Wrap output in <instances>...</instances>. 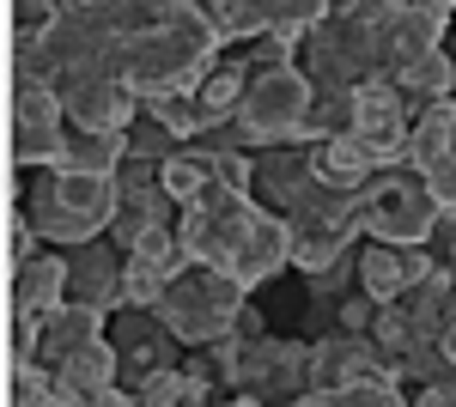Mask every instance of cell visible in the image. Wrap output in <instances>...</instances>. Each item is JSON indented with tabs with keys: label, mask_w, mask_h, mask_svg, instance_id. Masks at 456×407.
I'll list each match as a JSON object with an SVG mask.
<instances>
[{
	"label": "cell",
	"mask_w": 456,
	"mask_h": 407,
	"mask_svg": "<svg viewBox=\"0 0 456 407\" xmlns=\"http://www.w3.org/2000/svg\"><path fill=\"white\" fill-rule=\"evenodd\" d=\"M244 310H249V292L225 268H195V262H183V268L171 273V286H165V298H159L152 316L176 335V346H219Z\"/></svg>",
	"instance_id": "1"
},
{
	"label": "cell",
	"mask_w": 456,
	"mask_h": 407,
	"mask_svg": "<svg viewBox=\"0 0 456 407\" xmlns=\"http://www.w3.org/2000/svg\"><path fill=\"white\" fill-rule=\"evenodd\" d=\"M438 207L426 195L420 170H378L365 189H359V225L371 243H395V249H426L438 232Z\"/></svg>",
	"instance_id": "2"
},
{
	"label": "cell",
	"mask_w": 456,
	"mask_h": 407,
	"mask_svg": "<svg viewBox=\"0 0 456 407\" xmlns=\"http://www.w3.org/2000/svg\"><path fill=\"white\" fill-rule=\"evenodd\" d=\"M268 213L256 207V195H238V189H213L201 207H189L176 219V243H183V262L195 268H232L238 249L256 238Z\"/></svg>",
	"instance_id": "3"
},
{
	"label": "cell",
	"mask_w": 456,
	"mask_h": 407,
	"mask_svg": "<svg viewBox=\"0 0 456 407\" xmlns=\"http://www.w3.org/2000/svg\"><path fill=\"white\" fill-rule=\"evenodd\" d=\"M286 225H292V268L305 273H329L335 262H347L359 232H365L359 225V195L322 189V183L286 213Z\"/></svg>",
	"instance_id": "4"
},
{
	"label": "cell",
	"mask_w": 456,
	"mask_h": 407,
	"mask_svg": "<svg viewBox=\"0 0 456 407\" xmlns=\"http://www.w3.org/2000/svg\"><path fill=\"white\" fill-rule=\"evenodd\" d=\"M316 103V85L305 79V68H274V73H256L249 79V98L238 110V122L249 128L256 152L268 146H298V128Z\"/></svg>",
	"instance_id": "5"
},
{
	"label": "cell",
	"mask_w": 456,
	"mask_h": 407,
	"mask_svg": "<svg viewBox=\"0 0 456 407\" xmlns=\"http://www.w3.org/2000/svg\"><path fill=\"white\" fill-rule=\"evenodd\" d=\"M68 110L55 85H12V159L25 170H61L68 152Z\"/></svg>",
	"instance_id": "6"
},
{
	"label": "cell",
	"mask_w": 456,
	"mask_h": 407,
	"mask_svg": "<svg viewBox=\"0 0 456 407\" xmlns=\"http://www.w3.org/2000/svg\"><path fill=\"white\" fill-rule=\"evenodd\" d=\"M61 110L73 128H98V134H128L141 122V98L116 79V73H61L55 79Z\"/></svg>",
	"instance_id": "7"
},
{
	"label": "cell",
	"mask_w": 456,
	"mask_h": 407,
	"mask_svg": "<svg viewBox=\"0 0 456 407\" xmlns=\"http://www.w3.org/2000/svg\"><path fill=\"white\" fill-rule=\"evenodd\" d=\"M110 346L122 359V389H141L146 377L176 371V335L152 310H122V329L110 335Z\"/></svg>",
	"instance_id": "8"
},
{
	"label": "cell",
	"mask_w": 456,
	"mask_h": 407,
	"mask_svg": "<svg viewBox=\"0 0 456 407\" xmlns=\"http://www.w3.org/2000/svg\"><path fill=\"white\" fill-rule=\"evenodd\" d=\"M432 268H438V256H432V249L365 243V249H359V292H365L378 310H389V305H402V298H408Z\"/></svg>",
	"instance_id": "9"
},
{
	"label": "cell",
	"mask_w": 456,
	"mask_h": 407,
	"mask_svg": "<svg viewBox=\"0 0 456 407\" xmlns=\"http://www.w3.org/2000/svg\"><path fill=\"white\" fill-rule=\"evenodd\" d=\"M122 273H128V256H122L110 238L68 249V305L116 316V310H122Z\"/></svg>",
	"instance_id": "10"
},
{
	"label": "cell",
	"mask_w": 456,
	"mask_h": 407,
	"mask_svg": "<svg viewBox=\"0 0 456 407\" xmlns=\"http://www.w3.org/2000/svg\"><path fill=\"white\" fill-rule=\"evenodd\" d=\"M389 359L371 335H335L316 340V395H341V389H359V383H384Z\"/></svg>",
	"instance_id": "11"
},
{
	"label": "cell",
	"mask_w": 456,
	"mask_h": 407,
	"mask_svg": "<svg viewBox=\"0 0 456 407\" xmlns=\"http://www.w3.org/2000/svg\"><path fill=\"white\" fill-rule=\"evenodd\" d=\"M316 189V165H311V146H268L256 152V207L262 213H292Z\"/></svg>",
	"instance_id": "12"
},
{
	"label": "cell",
	"mask_w": 456,
	"mask_h": 407,
	"mask_svg": "<svg viewBox=\"0 0 456 407\" xmlns=\"http://www.w3.org/2000/svg\"><path fill=\"white\" fill-rule=\"evenodd\" d=\"M444 31H451V6H395L389 12V79L426 55H438Z\"/></svg>",
	"instance_id": "13"
},
{
	"label": "cell",
	"mask_w": 456,
	"mask_h": 407,
	"mask_svg": "<svg viewBox=\"0 0 456 407\" xmlns=\"http://www.w3.org/2000/svg\"><path fill=\"white\" fill-rule=\"evenodd\" d=\"M110 389H122V359H116V346L104 340H92L86 353H73L68 365H55V395L73 407H92L98 395H110Z\"/></svg>",
	"instance_id": "14"
},
{
	"label": "cell",
	"mask_w": 456,
	"mask_h": 407,
	"mask_svg": "<svg viewBox=\"0 0 456 407\" xmlns=\"http://www.w3.org/2000/svg\"><path fill=\"white\" fill-rule=\"evenodd\" d=\"M281 268H292V225H286L281 213H268L262 225H256V238L238 249V262H232V280L244 286V292H256L262 280H274Z\"/></svg>",
	"instance_id": "15"
},
{
	"label": "cell",
	"mask_w": 456,
	"mask_h": 407,
	"mask_svg": "<svg viewBox=\"0 0 456 407\" xmlns=\"http://www.w3.org/2000/svg\"><path fill=\"white\" fill-rule=\"evenodd\" d=\"M110 335V316L104 310H86V305H68L61 316H49V329H43V346H37V359L55 371V365H68L73 353H86L92 340Z\"/></svg>",
	"instance_id": "16"
},
{
	"label": "cell",
	"mask_w": 456,
	"mask_h": 407,
	"mask_svg": "<svg viewBox=\"0 0 456 407\" xmlns=\"http://www.w3.org/2000/svg\"><path fill=\"white\" fill-rule=\"evenodd\" d=\"M311 165H316V183H322V189H341V195H359V189H365V183L378 176L371 152H365V146H359L353 134L311 146Z\"/></svg>",
	"instance_id": "17"
},
{
	"label": "cell",
	"mask_w": 456,
	"mask_h": 407,
	"mask_svg": "<svg viewBox=\"0 0 456 407\" xmlns=\"http://www.w3.org/2000/svg\"><path fill=\"white\" fill-rule=\"evenodd\" d=\"M213 189H225V176H219V159L201 152V146H183L171 165H165V195H171L183 213H189V207H201Z\"/></svg>",
	"instance_id": "18"
},
{
	"label": "cell",
	"mask_w": 456,
	"mask_h": 407,
	"mask_svg": "<svg viewBox=\"0 0 456 407\" xmlns=\"http://www.w3.org/2000/svg\"><path fill=\"white\" fill-rule=\"evenodd\" d=\"M451 152H456V98L414 116V128H408V170H432Z\"/></svg>",
	"instance_id": "19"
},
{
	"label": "cell",
	"mask_w": 456,
	"mask_h": 407,
	"mask_svg": "<svg viewBox=\"0 0 456 407\" xmlns=\"http://www.w3.org/2000/svg\"><path fill=\"white\" fill-rule=\"evenodd\" d=\"M122 165H128V134L68 128V152H61V170H79V176H116Z\"/></svg>",
	"instance_id": "20"
},
{
	"label": "cell",
	"mask_w": 456,
	"mask_h": 407,
	"mask_svg": "<svg viewBox=\"0 0 456 407\" xmlns=\"http://www.w3.org/2000/svg\"><path fill=\"white\" fill-rule=\"evenodd\" d=\"M395 85H402L408 110L420 116V110H432V103H451L456 98V61L438 49V55H426V61H414V68H402V73H395Z\"/></svg>",
	"instance_id": "21"
},
{
	"label": "cell",
	"mask_w": 456,
	"mask_h": 407,
	"mask_svg": "<svg viewBox=\"0 0 456 407\" xmlns=\"http://www.w3.org/2000/svg\"><path fill=\"white\" fill-rule=\"evenodd\" d=\"M249 79H256L249 61H225V55H219V61L208 68V79H201V92H195V98H201V110H208L213 122H225V116H238V110H244Z\"/></svg>",
	"instance_id": "22"
},
{
	"label": "cell",
	"mask_w": 456,
	"mask_h": 407,
	"mask_svg": "<svg viewBox=\"0 0 456 407\" xmlns=\"http://www.w3.org/2000/svg\"><path fill=\"white\" fill-rule=\"evenodd\" d=\"M208 19L219 43H256V37H268V0H219L208 6Z\"/></svg>",
	"instance_id": "23"
},
{
	"label": "cell",
	"mask_w": 456,
	"mask_h": 407,
	"mask_svg": "<svg viewBox=\"0 0 456 407\" xmlns=\"http://www.w3.org/2000/svg\"><path fill=\"white\" fill-rule=\"evenodd\" d=\"M329 12H335V6H322V0H268V31L286 37V43H298V37H311L316 25H329Z\"/></svg>",
	"instance_id": "24"
},
{
	"label": "cell",
	"mask_w": 456,
	"mask_h": 407,
	"mask_svg": "<svg viewBox=\"0 0 456 407\" xmlns=\"http://www.w3.org/2000/svg\"><path fill=\"white\" fill-rule=\"evenodd\" d=\"M176 152H183V140L159 122V116H146L141 110V122L128 128V159H146V165H171Z\"/></svg>",
	"instance_id": "25"
},
{
	"label": "cell",
	"mask_w": 456,
	"mask_h": 407,
	"mask_svg": "<svg viewBox=\"0 0 456 407\" xmlns=\"http://www.w3.org/2000/svg\"><path fill=\"white\" fill-rule=\"evenodd\" d=\"M55 371L43 359H12V407H55Z\"/></svg>",
	"instance_id": "26"
},
{
	"label": "cell",
	"mask_w": 456,
	"mask_h": 407,
	"mask_svg": "<svg viewBox=\"0 0 456 407\" xmlns=\"http://www.w3.org/2000/svg\"><path fill=\"white\" fill-rule=\"evenodd\" d=\"M420 183H426V195H432L438 213H456V152H451V159H438L432 170H420Z\"/></svg>",
	"instance_id": "27"
},
{
	"label": "cell",
	"mask_w": 456,
	"mask_h": 407,
	"mask_svg": "<svg viewBox=\"0 0 456 407\" xmlns=\"http://www.w3.org/2000/svg\"><path fill=\"white\" fill-rule=\"evenodd\" d=\"M371 329H378V305H371L365 292L347 298V305H341V335H371Z\"/></svg>",
	"instance_id": "28"
},
{
	"label": "cell",
	"mask_w": 456,
	"mask_h": 407,
	"mask_svg": "<svg viewBox=\"0 0 456 407\" xmlns=\"http://www.w3.org/2000/svg\"><path fill=\"white\" fill-rule=\"evenodd\" d=\"M92 407H141V402H134V389H110V395H98Z\"/></svg>",
	"instance_id": "29"
},
{
	"label": "cell",
	"mask_w": 456,
	"mask_h": 407,
	"mask_svg": "<svg viewBox=\"0 0 456 407\" xmlns=\"http://www.w3.org/2000/svg\"><path fill=\"white\" fill-rule=\"evenodd\" d=\"M432 407H456V377L451 383H432Z\"/></svg>",
	"instance_id": "30"
},
{
	"label": "cell",
	"mask_w": 456,
	"mask_h": 407,
	"mask_svg": "<svg viewBox=\"0 0 456 407\" xmlns=\"http://www.w3.org/2000/svg\"><path fill=\"white\" fill-rule=\"evenodd\" d=\"M292 407H335V395H305V402H292Z\"/></svg>",
	"instance_id": "31"
},
{
	"label": "cell",
	"mask_w": 456,
	"mask_h": 407,
	"mask_svg": "<svg viewBox=\"0 0 456 407\" xmlns=\"http://www.w3.org/2000/svg\"><path fill=\"white\" fill-rule=\"evenodd\" d=\"M335 407H347V402H341V395H335Z\"/></svg>",
	"instance_id": "32"
},
{
	"label": "cell",
	"mask_w": 456,
	"mask_h": 407,
	"mask_svg": "<svg viewBox=\"0 0 456 407\" xmlns=\"http://www.w3.org/2000/svg\"><path fill=\"white\" fill-rule=\"evenodd\" d=\"M55 407H73V402H55Z\"/></svg>",
	"instance_id": "33"
}]
</instances>
